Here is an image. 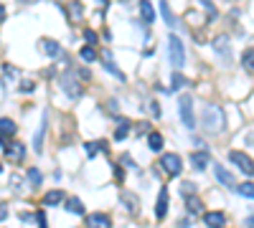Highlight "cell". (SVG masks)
I'll return each mask as SVG.
<instances>
[{"label": "cell", "instance_id": "obj_13", "mask_svg": "<svg viewBox=\"0 0 254 228\" xmlns=\"http://www.w3.org/2000/svg\"><path fill=\"white\" fill-rule=\"evenodd\" d=\"M41 51L49 56V59H59L61 56V46L56 41H51V38H41Z\"/></svg>", "mask_w": 254, "mask_h": 228}, {"label": "cell", "instance_id": "obj_41", "mask_svg": "<svg viewBox=\"0 0 254 228\" xmlns=\"http://www.w3.org/2000/svg\"><path fill=\"white\" fill-rule=\"evenodd\" d=\"M122 165H127V167H132V170H135V163H132V160H130V157H127V155H125V157H122Z\"/></svg>", "mask_w": 254, "mask_h": 228}, {"label": "cell", "instance_id": "obj_5", "mask_svg": "<svg viewBox=\"0 0 254 228\" xmlns=\"http://www.w3.org/2000/svg\"><path fill=\"white\" fill-rule=\"evenodd\" d=\"M59 84H61V89H64L71 99H79V97H82V86H79V81L74 79V74H61V76H59Z\"/></svg>", "mask_w": 254, "mask_h": 228}, {"label": "cell", "instance_id": "obj_12", "mask_svg": "<svg viewBox=\"0 0 254 228\" xmlns=\"http://www.w3.org/2000/svg\"><path fill=\"white\" fill-rule=\"evenodd\" d=\"M102 61H104V68H107V71L112 74L115 79H117V81H125V74L119 71V68H117V64L112 61V53H109V51H102Z\"/></svg>", "mask_w": 254, "mask_h": 228}, {"label": "cell", "instance_id": "obj_18", "mask_svg": "<svg viewBox=\"0 0 254 228\" xmlns=\"http://www.w3.org/2000/svg\"><path fill=\"white\" fill-rule=\"evenodd\" d=\"M148 145H150V150H163V134L160 132H148Z\"/></svg>", "mask_w": 254, "mask_h": 228}, {"label": "cell", "instance_id": "obj_40", "mask_svg": "<svg viewBox=\"0 0 254 228\" xmlns=\"http://www.w3.org/2000/svg\"><path fill=\"white\" fill-rule=\"evenodd\" d=\"M115 173H117V182H122V180H125V173H122V167H115Z\"/></svg>", "mask_w": 254, "mask_h": 228}, {"label": "cell", "instance_id": "obj_14", "mask_svg": "<svg viewBox=\"0 0 254 228\" xmlns=\"http://www.w3.org/2000/svg\"><path fill=\"white\" fill-rule=\"evenodd\" d=\"M214 175H216V180L221 182V185H226V188H234V178L229 175V170H226L224 165L214 163Z\"/></svg>", "mask_w": 254, "mask_h": 228}, {"label": "cell", "instance_id": "obj_24", "mask_svg": "<svg viewBox=\"0 0 254 228\" xmlns=\"http://www.w3.org/2000/svg\"><path fill=\"white\" fill-rule=\"evenodd\" d=\"M79 56H82V61H97V51H94V46H84V49L79 51Z\"/></svg>", "mask_w": 254, "mask_h": 228}, {"label": "cell", "instance_id": "obj_6", "mask_svg": "<svg viewBox=\"0 0 254 228\" xmlns=\"http://www.w3.org/2000/svg\"><path fill=\"white\" fill-rule=\"evenodd\" d=\"M160 165H163V170L168 175H181V170H183V163H181V157L178 155H163L160 157Z\"/></svg>", "mask_w": 254, "mask_h": 228}, {"label": "cell", "instance_id": "obj_22", "mask_svg": "<svg viewBox=\"0 0 254 228\" xmlns=\"http://www.w3.org/2000/svg\"><path fill=\"white\" fill-rule=\"evenodd\" d=\"M241 66H244V71H254V49H247L241 53Z\"/></svg>", "mask_w": 254, "mask_h": 228}, {"label": "cell", "instance_id": "obj_21", "mask_svg": "<svg viewBox=\"0 0 254 228\" xmlns=\"http://www.w3.org/2000/svg\"><path fill=\"white\" fill-rule=\"evenodd\" d=\"M43 134H46V117L41 119V130H38V134H36V140H33V150H36V152L43 150Z\"/></svg>", "mask_w": 254, "mask_h": 228}, {"label": "cell", "instance_id": "obj_11", "mask_svg": "<svg viewBox=\"0 0 254 228\" xmlns=\"http://www.w3.org/2000/svg\"><path fill=\"white\" fill-rule=\"evenodd\" d=\"M203 223L208 228H224L226 226V215L221 211H211V213H203Z\"/></svg>", "mask_w": 254, "mask_h": 228}, {"label": "cell", "instance_id": "obj_20", "mask_svg": "<svg viewBox=\"0 0 254 228\" xmlns=\"http://www.w3.org/2000/svg\"><path fill=\"white\" fill-rule=\"evenodd\" d=\"M61 200H64V193L61 190H51V193L43 195V205H59Z\"/></svg>", "mask_w": 254, "mask_h": 228}, {"label": "cell", "instance_id": "obj_37", "mask_svg": "<svg viewBox=\"0 0 254 228\" xmlns=\"http://www.w3.org/2000/svg\"><path fill=\"white\" fill-rule=\"evenodd\" d=\"M150 112H152V117H160V107H158V101H150Z\"/></svg>", "mask_w": 254, "mask_h": 228}, {"label": "cell", "instance_id": "obj_43", "mask_svg": "<svg viewBox=\"0 0 254 228\" xmlns=\"http://www.w3.org/2000/svg\"><path fill=\"white\" fill-rule=\"evenodd\" d=\"M20 3H23V5H28V3H38V0H20Z\"/></svg>", "mask_w": 254, "mask_h": 228}, {"label": "cell", "instance_id": "obj_36", "mask_svg": "<svg viewBox=\"0 0 254 228\" xmlns=\"http://www.w3.org/2000/svg\"><path fill=\"white\" fill-rule=\"evenodd\" d=\"M76 74H79V79H82V81H89V79H92V74L86 71V68H79V71H76Z\"/></svg>", "mask_w": 254, "mask_h": 228}, {"label": "cell", "instance_id": "obj_15", "mask_svg": "<svg viewBox=\"0 0 254 228\" xmlns=\"http://www.w3.org/2000/svg\"><path fill=\"white\" fill-rule=\"evenodd\" d=\"M66 211L74 213V215H84V213H86V211H84V203L76 198V195H71L69 200H66Z\"/></svg>", "mask_w": 254, "mask_h": 228}, {"label": "cell", "instance_id": "obj_26", "mask_svg": "<svg viewBox=\"0 0 254 228\" xmlns=\"http://www.w3.org/2000/svg\"><path fill=\"white\" fill-rule=\"evenodd\" d=\"M237 193L244 198H254V182H241V185H237Z\"/></svg>", "mask_w": 254, "mask_h": 228}, {"label": "cell", "instance_id": "obj_4", "mask_svg": "<svg viewBox=\"0 0 254 228\" xmlns=\"http://www.w3.org/2000/svg\"><path fill=\"white\" fill-rule=\"evenodd\" d=\"M229 160L234 163L244 175H254V163H252V157L247 152H241V150H231L229 152Z\"/></svg>", "mask_w": 254, "mask_h": 228}, {"label": "cell", "instance_id": "obj_17", "mask_svg": "<svg viewBox=\"0 0 254 228\" xmlns=\"http://www.w3.org/2000/svg\"><path fill=\"white\" fill-rule=\"evenodd\" d=\"M140 13H142V20H145V23L155 20V10H152L150 0H140Z\"/></svg>", "mask_w": 254, "mask_h": 228}, {"label": "cell", "instance_id": "obj_33", "mask_svg": "<svg viewBox=\"0 0 254 228\" xmlns=\"http://www.w3.org/2000/svg\"><path fill=\"white\" fill-rule=\"evenodd\" d=\"M122 200H125V205H127V208H130L132 213H137V211H140V203H137L135 198H130V195H122Z\"/></svg>", "mask_w": 254, "mask_h": 228}, {"label": "cell", "instance_id": "obj_39", "mask_svg": "<svg viewBox=\"0 0 254 228\" xmlns=\"http://www.w3.org/2000/svg\"><path fill=\"white\" fill-rule=\"evenodd\" d=\"M36 218H38V228H46V218H43V213H36Z\"/></svg>", "mask_w": 254, "mask_h": 228}, {"label": "cell", "instance_id": "obj_35", "mask_svg": "<svg viewBox=\"0 0 254 228\" xmlns=\"http://www.w3.org/2000/svg\"><path fill=\"white\" fill-rule=\"evenodd\" d=\"M181 193H183L186 198H188L191 193H196V185H193V182H183V185H181Z\"/></svg>", "mask_w": 254, "mask_h": 228}, {"label": "cell", "instance_id": "obj_19", "mask_svg": "<svg viewBox=\"0 0 254 228\" xmlns=\"http://www.w3.org/2000/svg\"><path fill=\"white\" fill-rule=\"evenodd\" d=\"M186 208H188L191 213H203V203H201V198L188 195V198H186Z\"/></svg>", "mask_w": 254, "mask_h": 228}, {"label": "cell", "instance_id": "obj_25", "mask_svg": "<svg viewBox=\"0 0 254 228\" xmlns=\"http://www.w3.org/2000/svg\"><path fill=\"white\" fill-rule=\"evenodd\" d=\"M102 150H107V142H86V155H89V157H94L97 152H102Z\"/></svg>", "mask_w": 254, "mask_h": 228}, {"label": "cell", "instance_id": "obj_1", "mask_svg": "<svg viewBox=\"0 0 254 228\" xmlns=\"http://www.w3.org/2000/svg\"><path fill=\"white\" fill-rule=\"evenodd\" d=\"M201 127H203L206 134H219V132H224L226 119H224L221 107L206 104V107H203V114H201Z\"/></svg>", "mask_w": 254, "mask_h": 228}, {"label": "cell", "instance_id": "obj_27", "mask_svg": "<svg viewBox=\"0 0 254 228\" xmlns=\"http://www.w3.org/2000/svg\"><path fill=\"white\" fill-rule=\"evenodd\" d=\"M183 86H186V76L183 74H173L170 76V91H178Z\"/></svg>", "mask_w": 254, "mask_h": 228}, {"label": "cell", "instance_id": "obj_38", "mask_svg": "<svg viewBox=\"0 0 254 228\" xmlns=\"http://www.w3.org/2000/svg\"><path fill=\"white\" fill-rule=\"evenodd\" d=\"M33 86H36L33 81H23V84H20V91H33Z\"/></svg>", "mask_w": 254, "mask_h": 228}, {"label": "cell", "instance_id": "obj_8", "mask_svg": "<svg viewBox=\"0 0 254 228\" xmlns=\"http://www.w3.org/2000/svg\"><path fill=\"white\" fill-rule=\"evenodd\" d=\"M3 152L10 157V160H13V163H20V160H23L26 157V145L23 142H5L3 145Z\"/></svg>", "mask_w": 254, "mask_h": 228}, {"label": "cell", "instance_id": "obj_23", "mask_svg": "<svg viewBox=\"0 0 254 228\" xmlns=\"http://www.w3.org/2000/svg\"><path fill=\"white\" fill-rule=\"evenodd\" d=\"M127 132H130V122H127V119H119V127L115 130V140L122 142L125 137H127Z\"/></svg>", "mask_w": 254, "mask_h": 228}, {"label": "cell", "instance_id": "obj_9", "mask_svg": "<svg viewBox=\"0 0 254 228\" xmlns=\"http://www.w3.org/2000/svg\"><path fill=\"white\" fill-rule=\"evenodd\" d=\"M86 228H112V218L104 213H92L86 215Z\"/></svg>", "mask_w": 254, "mask_h": 228}, {"label": "cell", "instance_id": "obj_34", "mask_svg": "<svg viewBox=\"0 0 254 228\" xmlns=\"http://www.w3.org/2000/svg\"><path fill=\"white\" fill-rule=\"evenodd\" d=\"M84 41H86V46H94V43H97V33H94L92 28H86V31H84Z\"/></svg>", "mask_w": 254, "mask_h": 228}, {"label": "cell", "instance_id": "obj_16", "mask_svg": "<svg viewBox=\"0 0 254 228\" xmlns=\"http://www.w3.org/2000/svg\"><path fill=\"white\" fill-rule=\"evenodd\" d=\"M191 165L196 170H206L208 167V152H193L191 155Z\"/></svg>", "mask_w": 254, "mask_h": 228}, {"label": "cell", "instance_id": "obj_7", "mask_svg": "<svg viewBox=\"0 0 254 228\" xmlns=\"http://www.w3.org/2000/svg\"><path fill=\"white\" fill-rule=\"evenodd\" d=\"M214 51L221 56V61H229L231 59V43H229L226 33H219V36L214 38Z\"/></svg>", "mask_w": 254, "mask_h": 228}, {"label": "cell", "instance_id": "obj_29", "mask_svg": "<svg viewBox=\"0 0 254 228\" xmlns=\"http://www.w3.org/2000/svg\"><path fill=\"white\" fill-rule=\"evenodd\" d=\"M26 175H28V182H31L33 188H38V185H41V173H38L36 167H31V170H28Z\"/></svg>", "mask_w": 254, "mask_h": 228}, {"label": "cell", "instance_id": "obj_42", "mask_svg": "<svg viewBox=\"0 0 254 228\" xmlns=\"http://www.w3.org/2000/svg\"><path fill=\"white\" fill-rule=\"evenodd\" d=\"M247 228H254V218H247Z\"/></svg>", "mask_w": 254, "mask_h": 228}, {"label": "cell", "instance_id": "obj_10", "mask_svg": "<svg viewBox=\"0 0 254 228\" xmlns=\"http://www.w3.org/2000/svg\"><path fill=\"white\" fill-rule=\"evenodd\" d=\"M168 188H160V195H158V203H155V218L163 221L165 215H168Z\"/></svg>", "mask_w": 254, "mask_h": 228}, {"label": "cell", "instance_id": "obj_30", "mask_svg": "<svg viewBox=\"0 0 254 228\" xmlns=\"http://www.w3.org/2000/svg\"><path fill=\"white\" fill-rule=\"evenodd\" d=\"M0 130H3V134L8 137V134H13V132H16V124L10 122L8 117H3V119H0Z\"/></svg>", "mask_w": 254, "mask_h": 228}, {"label": "cell", "instance_id": "obj_2", "mask_svg": "<svg viewBox=\"0 0 254 228\" xmlns=\"http://www.w3.org/2000/svg\"><path fill=\"white\" fill-rule=\"evenodd\" d=\"M178 109H181V122L186 124L188 130L196 127V117H193V99L188 94H181L178 99Z\"/></svg>", "mask_w": 254, "mask_h": 228}, {"label": "cell", "instance_id": "obj_28", "mask_svg": "<svg viewBox=\"0 0 254 228\" xmlns=\"http://www.w3.org/2000/svg\"><path fill=\"white\" fill-rule=\"evenodd\" d=\"M160 13H163V20L168 23V26H173V23H175V18H173V13H170V8H168L165 0H160Z\"/></svg>", "mask_w": 254, "mask_h": 228}, {"label": "cell", "instance_id": "obj_3", "mask_svg": "<svg viewBox=\"0 0 254 228\" xmlns=\"http://www.w3.org/2000/svg\"><path fill=\"white\" fill-rule=\"evenodd\" d=\"M168 49H170V64L175 66V68H181L183 64H186V51H183V43H181V38L178 36H168Z\"/></svg>", "mask_w": 254, "mask_h": 228}, {"label": "cell", "instance_id": "obj_31", "mask_svg": "<svg viewBox=\"0 0 254 228\" xmlns=\"http://www.w3.org/2000/svg\"><path fill=\"white\" fill-rule=\"evenodd\" d=\"M198 3H201V5L208 10V18H206V20H214V18H216V8H214V0H198Z\"/></svg>", "mask_w": 254, "mask_h": 228}, {"label": "cell", "instance_id": "obj_32", "mask_svg": "<svg viewBox=\"0 0 254 228\" xmlns=\"http://www.w3.org/2000/svg\"><path fill=\"white\" fill-rule=\"evenodd\" d=\"M82 18H84V8H82L79 3H74V8H71V20H74V23H79Z\"/></svg>", "mask_w": 254, "mask_h": 228}]
</instances>
